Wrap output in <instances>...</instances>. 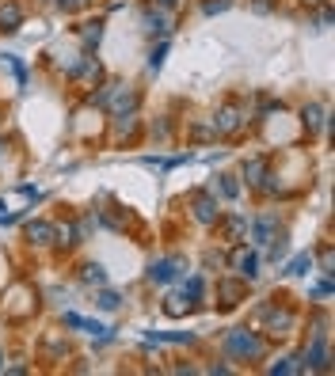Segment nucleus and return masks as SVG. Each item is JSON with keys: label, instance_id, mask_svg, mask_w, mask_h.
I'll use <instances>...</instances> for the list:
<instances>
[{"label": "nucleus", "instance_id": "obj_1", "mask_svg": "<svg viewBox=\"0 0 335 376\" xmlns=\"http://www.w3.org/2000/svg\"><path fill=\"white\" fill-rule=\"evenodd\" d=\"M225 350L232 357H251V361H259V357H263V338H255L251 331H229Z\"/></svg>", "mask_w": 335, "mask_h": 376}, {"label": "nucleus", "instance_id": "obj_2", "mask_svg": "<svg viewBox=\"0 0 335 376\" xmlns=\"http://www.w3.org/2000/svg\"><path fill=\"white\" fill-rule=\"evenodd\" d=\"M240 122H244V118H240V107H236V103H229V107H221L217 115H213V134H236Z\"/></svg>", "mask_w": 335, "mask_h": 376}, {"label": "nucleus", "instance_id": "obj_3", "mask_svg": "<svg viewBox=\"0 0 335 376\" xmlns=\"http://www.w3.org/2000/svg\"><path fill=\"white\" fill-rule=\"evenodd\" d=\"M232 270H236L240 278H248V281H251V278L259 274V259L251 255V251H244V247H240L236 255H232Z\"/></svg>", "mask_w": 335, "mask_h": 376}, {"label": "nucleus", "instance_id": "obj_4", "mask_svg": "<svg viewBox=\"0 0 335 376\" xmlns=\"http://www.w3.org/2000/svg\"><path fill=\"white\" fill-rule=\"evenodd\" d=\"M20 23H23V8L15 4V0H8V4L0 8V27H4V31H20Z\"/></svg>", "mask_w": 335, "mask_h": 376}, {"label": "nucleus", "instance_id": "obj_5", "mask_svg": "<svg viewBox=\"0 0 335 376\" xmlns=\"http://www.w3.org/2000/svg\"><path fill=\"white\" fill-rule=\"evenodd\" d=\"M27 236H31V243H53V236H58V228L53 224H46V221H34V224H27Z\"/></svg>", "mask_w": 335, "mask_h": 376}, {"label": "nucleus", "instance_id": "obj_6", "mask_svg": "<svg viewBox=\"0 0 335 376\" xmlns=\"http://www.w3.org/2000/svg\"><path fill=\"white\" fill-rule=\"evenodd\" d=\"M175 274H179V262L175 259H160V262H153V270H148L153 281H172Z\"/></svg>", "mask_w": 335, "mask_h": 376}, {"label": "nucleus", "instance_id": "obj_7", "mask_svg": "<svg viewBox=\"0 0 335 376\" xmlns=\"http://www.w3.org/2000/svg\"><path fill=\"white\" fill-rule=\"evenodd\" d=\"M194 217H198L202 224H213L217 221V202L213 198H194Z\"/></svg>", "mask_w": 335, "mask_h": 376}, {"label": "nucleus", "instance_id": "obj_8", "mask_svg": "<svg viewBox=\"0 0 335 376\" xmlns=\"http://www.w3.org/2000/svg\"><path fill=\"white\" fill-rule=\"evenodd\" d=\"M301 118H305V126H309V129H320L324 126V107H320V103H309V107L301 110Z\"/></svg>", "mask_w": 335, "mask_h": 376}, {"label": "nucleus", "instance_id": "obj_9", "mask_svg": "<svg viewBox=\"0 0 335 376\" xmlns=\"http://www.w3.org/2000/svg\"><path fill=\"white\" fill-rule=\"evenodd\" d=\"M80 278L88 281V285H103V281H107V274H103V266H99V262H88Z\"/></svg>", "mask_w": 335, "mask_h": 376}, {"label": "nucleus", "instance_id": "obj_10", "mask_svg": "<svg viewBox=\"0 0 335 376\" xmlns=\"http://www.w3.org/2000/svg\"><path fill=\"white\" fill-rule=\"evenodd\" d=\"M187 308H191V304H187L183 297H168V300H164V316H172V319H175V316H187Z\"/></svg>", "mask_w": 335, "mask_h": 376}, {"label": "nucleus", "instance_id": "obj_11", "mask_svg": "<svg viewBox=\"0 0 335 376\" xmlns=\"http://www.w3.org/2000/svg\"><path fill=\"white\" fill-rule=\"evenodd\" d=\"M312 270V255H297L290 266H286V274H293V278H301V274H309Z\"/></svg>", "mask_w": 335, "mask_h": 376}, {"label": "nucleus", "instance_id": "obj_12", "mask_svg": "<svg viewBox=\"0 0 335 376\" xmlns=\"http://www.w3.org/2000/svg\"><path fill=\"white\" fill-rule=\"evenodd\" d=\"M271 232H274V221L271 217L255 221V243H271Z\"/></svg>", "mask_w": 335, "mask_h": 376}, {"label": "nucleus", "instance_id": "obj_13", "mask_svg": "<svg viewBox=\"0 0 335 376\" xmlns=\"http://www.w3.org/2000/svg\"><path fill=\"white\" fill-rule=\"evenodd\" d=\"M145 27H148L153 34H156V31L164 34V31H168V15H164V12H148V15H145Z\"/></svg>", "mask_w": 335, "mask_h": 376}, {"label": "nucleus", "instance_id": "obj_14", "mask_svg": "<svg viewBox=\"0 0 335 376\" xmlns=\"http://www.w3.org/2000/svg\"><path fill=\"white\" fill-rule=\"evenodd\" d=\"M244 175H248V183H259V179L267 175V164H263V160H251V164L244 167Z\"/></svg>", "mask_w": 335, "mask_h": 376}, {"label": "nucleus", "instance_id": "obj_15", "mask_svg": "<svg viewBox=\"0 0 335 376\" xmlns=\"http://www.w3.org/2000/svg\"><path fill=\"white\" fill-rule=\"evenodd\" d=\"M99 308H107V312H115V308H118V293H99Z\"/></svg>", "mask_w": 335, "mask_h": 376}, {"label": "nucleus", "instance_id": "obj_16", "mask_svg": "<svg viewBox=\"0 0 335 376\" xmlns=\"http://www.w3.org/2000/svg\"><path fill=\"white\" fill-rule=\"evenodd\" d=\"M164 53H168V46H160V50H153V58H148V69H160V65H164Z\"/></svg>", "mask_w": 335, "mask_h": 376}, {"label": "nucleus", "instance_id": "obj_17", "mask_svg": "<svg viewBox=\"0 0 335 376\" xmlns=\"http://www.w3.org/2000/svg\"><path fill=\"white\" fill-rule=\"evenodd\" d=\"M221 194H225V198H236V194H240V186H236V183H232V179L225 175V183H221Z\"/></svg>", "mask_w": 335, "mask_h": 376}, {"label": "nucleus", "instance_id": "obj_18", "mask_svg": "<svg viewBox=\"0 0 335 376\" xmlns=\"http://www.w3.org/2000/svg\"><path fill=\"white\" fill-rule=\"evenodd\" d=\"M58 236H61V243H77V228H72V224H65Z\"/></svg>", "mask_w": 335, "mask_h": 376}, {"label": "nucleus", "instance_id": "obj_19", "mask_svg": "<svg viewBox=\"0 0 335 376\" xmlns=\"http://www.w3.org/2000/svg\"><path fill=\"white\" fill-rule=\"evenodd\" d=\"M225 8H229V0H210V4H206V15H213V12H225Z\"/></svg>", "mask_w": 335, "mask_h": 376}, {"label": "nucleus", "instance_id": "obj_20", "mask_svg": "<svg viewBox=\"0 0 335 376\" xmlns=\"http://www.w3.org/2000/svg\"><path fill=\"white\" fill-rule=\"evenodd\" d=\"M225 228H229V236H240V232H244V221H240V217H232V221L225 224Z\"/></svg>", "mask_w": 335, "mask_h": 376}, {"label": "nucleus", "instance_id": "obj_21", "mask_svg": "<svg viewBox=\"0 0 335 376\" xmlns=\"http://www.w3.org/2000/svg\"><path fill=\"white\" fill-rule=\"evenodd\" d=\"M187 297H202V281H198V278L187 281Z\"/></svg>", "mask_w": 335, "mask_h": 376}, {"label": "nucleus", "instance_id": "obj_22", "mask_svg": "<svg viewBox=\"0 0 335 376\" xmlns=\"http://www.w3.org/2000/svg\"><path fill=\"white\" fill-rule=\"evenodd\" d=\"M84 0H61V8H80Z\"/></svg>", "mask_w": 335, "mask_h": 376}, {"label": "nucleus", "instance_id": "obj_23", "mask_svg": "<svg viewBox=\"0 0 335 376\" xmlns=\"http://www.w3.org/2000/svg\"><path fill=\"white\" fill-rule=\"evenodd\" d=\"M0 369H4V365H0Z\"/></svg>", "mask_w": 335, "mask_h": 376}]
</instances>
